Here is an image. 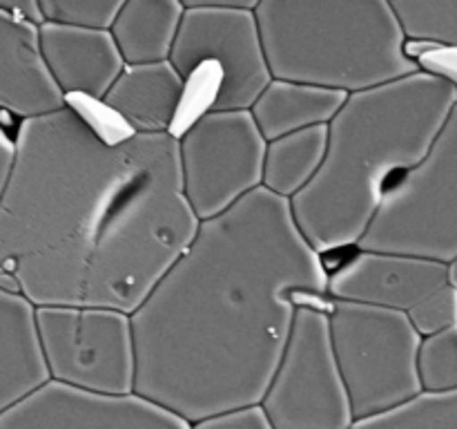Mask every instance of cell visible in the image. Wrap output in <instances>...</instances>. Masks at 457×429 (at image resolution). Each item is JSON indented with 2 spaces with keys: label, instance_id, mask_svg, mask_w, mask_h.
I'll list each match as a JSON object with an SVG mask.
<instances>
[{
  "label": "cell",
  "instance_id": "obj_29",
  "mask_svg": "<svg viewBox=\"0 0 457 429\" xmlns=\"http://www.w3.org/2000/svg\"><path fill=\"white\" fill-rule=\"evenodd\" d=\"M446 284L457 290V257L446 264Z\"/></svg>",
  "mask_w": 457,
  "mask_h": 429
},
{
  "label": "cell",
  "instance_id": "obj_2",
  "mask_svg": "<svg viewBox=\"0 0 457 429\" xmlns=\"http://www.w3.org/2000/svg\"><path fill=\"white\" fill-rule=\"evenodd\" d=\"M328 268L288 199L250 192L199 222L192 244L129 315L134 393L187 425L262 405L302 304L328 307Z\"/></svg>",
  "mask_w": 457,
  "mask_h": 429
},
{
  "label": "cell",
  "instance_id": "obj_11",
  "mask_svg": "<svg viewBox=\"0 0 457 429\" xmlns=\"http://www.w3.org/2000/svg\"><path fill=\"white\" fill-rule=\"evenodd\" d=\"M0 429H190L138 393L110 396L47 380L0 416Z\"/></svg>",
  "mask_w": 457,
  "mask_h": 429
},
{
  "label": "cell",
  "instance_id": "obj_1",
  "mask_svg": "<svg viewBox=\"0 0 457 429\" xmlns=\"http://www.w3.org/2000/svg\"><path fill=\"white\" fill-rule=\"evenodd\" d=\"M196 231L172 132L107 139L71 103L16 128L0 273L34 308L132 315Z\"/></svg>",
  "mask_w": 457,
  "mask_h": 429
},
{
  "label": "cell",
  "instance_id": "obj_6",
  "mask_svg": "<svg viewBox=\"0 0 457 429\" xmlns=\"http://www.w3.org/2000/svg\"><path fill=\"white\" fill-rule=\"evenodd\" d=\"M326 311L353 420L382 414L422 391L418 378L422 335L404 313L342 299H330Z\"/></svg>",
  "mask_w": 457,
  "mask_h": 429
},
{
  "label": "cell",
  "instance_id": "obj_9",
  "mask_svg": "<svg viewBox=\"0 0 457 429\" xmlns=\"http://www.w3.org/2000/svg\"><path fill=\"white\" fill-rule=\"evenodd\" d=\"M36 335L49 380L94 393H134L137 353L129 315L112 308L40 307Z\"/></svg>",
  "mask_w": 457,
  "mask_h": 429
},
{
  "label": "cell",
  "instance_id": "obj_18",
  "mask_svg": "<svg viewBox=\"0 0 457 429\" xmlns=\"http://www.w3.org/2000/svg\"><path fill=\"white\" fill-rule=\"evenodd\" d=\"M181 18V0H123L110 36L125 65L163 63L172 52Z\"/></svg>",
  "mask_w": 457,
  "mask_h": 429
},
{
  "label": "cell",
  "instance_id": "obj_16",
  "mask_svg": "<svg viewBox=\"0 0 457 429\" xmlns=\"http://www.w3.org/2000/svg\"><path fill=\"white\" fill-rule=\"evenodd\" d=\"M49 380L36 335V308L0 290V416Z\"/></svg>",
  "mask_w": 457,
  "mask_h": 429
},
{
  "label": "cell",
  "instance_id": "obj_14",
  "mask_svg": "<svg viewBox=\"0 0 457 429\" xmlns=\"http://www.w3.org/2000/svg\"><path fill=\"white\" fill-rule=\"evenodd\" d=\"M65 105L45 65L38 27L0 9V110L29 121Z\"/></svg>",
  "mask_w": 457,
  "mask_h": 429
},
{
  "label": "cell",
  "instance_id": "obj_21",
  "mask_svg": "<svg viewBox=\"0 0 457 429\" xmlns=\"http://www.w3.org/2000/svg\"><path fill=\"white\" fill-rule=\"evenodd\" d=\"M409 43L457 49V0H391Z\"/></svg>",
  "mask_w": 457,
  "mask_h": 429
},
{
  "label": "cell",
  "instance_id": "obj_17",
  "mask_svg": "<svg viewBox=\"0 0 457 429\" xmlns=\"http://www.w3.org/2000/svg\"><path fill=\"white\" fill-rule=\"evenodd\" d=\"M346 97L335 89L272 79L248 112L262 137L275 141L302 130L328 125L342 110Z\"/></svg>",
  "mask_w": 457,
  "mask_h": 429
},
{
  "label": "cell",
  "instance_id": "obj_10",
  "mask_svg": "<svg viewBox=\"0 0 457 429\" xmlns=\"http://www.w3.org/2000/svg\"><path fill=\"white\" fill-rule=\"evenodd\" d=\"M266 143L250 112L205 110L179 134L181 190L199 222L262 188Z\"/></svg>",
  "mask_w": 457,
  "mask_h": 429
},
{
  "label": "cell",
  "instance_id": "obj_26",
  "mask_svg": "<svg viewBox=\"0 0 457 429\" xmlns=\"http://www.w3.org/2000/svg\"><path fill=\"white\" fill-rule=\"evenodd\" d=\"M0 9H4L12 16L21 18V21L31 22V25H43V13H40L38 0H13V3H0Z\"/></svg>",
  "mask_w": 457,
  "mask_h": 429
},
{
  "label": "cell",
  "instance_id": "obj_19",
  "mask_svg": "<svg viewBox=\"0 0 457 429\" xmlns=\"http://www.w3.org/2000/svg\"><path fill=\"white\" fill-rule=\"evenodd\" d=\"M328 125L302 130L266 143L262 188L281 199H293L303 190L326 156Z\"/></svg>",
  "mask_w": 457,
  "mask_h": 429
},
{
  "label": "cell",
  "instance_id": "obj_28",
  "mask_svg": "<svg viewBox=\"0 0 457 429\" xmlns=\"http://www.w3.org/2000/svg\"><path fill=\"white\" fill-rule=\"evenodd\" d=\"M0 290L9 295H21V284H18L16 277L9 275V273H0Z\"/></svg>",
  "mask_w": 457,
  "mask_h": 429
},
{
  "label": "cell",
  "instance_id": "obj_22",
  "mask_svg": "<svg viewBox=\"0 0 457 429\" xmlns=\"http://www.w3.org/2000/svg\"><path fill=\"white\" fill-rule=\"evenodd\" d=\"M418 378L422 391L457 389V324L422 338L418 351Z\"/></svg>",
  "mask_w": 457,
  "mask_h": 429
},
{
  "label": "cell",
  "instance_id": "obj_20",
  "mask_svg": "<svg viewBox=\"0 0 457 429\" xmlns=\"http://www.w3.org/2000/svg\"><path fill=\"white\" fill-rule=\"evenodd\" d=\"M351 429H457V389L420 391L393 409L353 420Z\"/></svg>",
  "mask_w": 457,
  "mask_h": 429
},
{
  "label": "cell",
  "instance_id": "obj_5",
  "mask_svg": "<svg viewBox=\"0 0 457 429\" xmlns=\"http://www.w3.org/2000/svg\"><path fill=\"white\" fill-rule=\"evenodd\" d=\"M357 250L440 264L457 257V105L424 159L388 183Z\"/></svg>",
  "mask_w": 457,
  "mask_h": 429
},
{
  "label": "cell",
  "instance_id": "obj_4",
  "mask_svg": "<svg viewBox=\"0 0 457 429\" xmlns=\"http://www.w3.org/2000/svg\"><path fill=\"white\" fill-rule=\"evenodd\" d=\"M254 18L275 80L357 94L422 72L391 0H259Z\"/></svg>",
  "mask_w": 457,
  "mask_h": 429
},
{
  "label": "cell",
  "instance_id": "obj_24",
  "mask_svg": "<svg viewBox=\"0 0 457 429\" xmlns=\"http://www.w3.org/2000/svg\"><path fill=\"white\" fill-rule=\"evenodd\" d=\"M409 322L422 338L457 324V290L451 286L437 290L413 315H409Z\"/></svg>",
  "mask_w": 457,
  "mask_h": 429
},
{
  "label": "cell",
  "instance_id": "obj_12",
  "mask_svg": "<svg viewBox=\"0 0 457 429\" xmlns=\"http://www.w3.org/2000/svg\"><path fill=\"white\" fill-rule=\"evenodd\" d=\"M445 286H449L446 264L409 255L357 250L337 271L328 273V299L369 304L406 317Z\"/></svg>",
  "mask_w": 457,
  "mask_h": 429
},
{
  "label": "cell",
  "instance_id": "obj_15",
  "mask_svg": "<svg viewBox=\"0 0 457 429\" xmlns=\"http://www.w3.org/2000/svg\"><path fill=\"white\" fill-rule=\"evenodd\" d=\"M187 83L170 61L125 65L103 98L132 134H170Z\"/></svg>",
  "mask_w": 457,
  "mask_h": 429
},
{
  "label": "cell",
  "instance_id": "obj_27",
  "mask_svg": "<svg viewBox=\"0 0 457 429\" xmlns=\"http://www.w3.org/2000/svg\"><path fill=\"white\" fill-rule=\"evenodd\" d=\"M12 161H13V137H9V132L3 128V123H0V192H3L4 181H7Z\"/></svg>",
  "mask_w": 457,
  "mask_h": 429
},
{
  "label": "cell",
  "instance_id": "obj_23",
  "mask_svg": "<svg viewBox=\"0 0 457 429\" xmlns=\"http://www.w3.org/2000/svg\"><path fill=\"white\" fill-rule=\"evenodd\" d=\"M43 22L76 29L110 31L123 0H38Z\"/></svg>",
  "mask_w": 457,
  "mask_h": 429
},
{
  "label": "cell",
  "instance_id": "obj_3",
  "mask_svg": "<svg viewBox=\"0 0 457 429\" xmlns=\"http://www.w3.org/2000/svg\"><path fill=\"white\" fill-rule=\"evenodd\" d=\"M457 105V85L433 72L348 94L328 123L321 168L290 204L317 255L357 248L395 174L415 168Z\"/></svg>",
  "mask_w": 457,
  "mask_h": 429
},
{
  "label": "cell",
  "instance_id": "obj_8",
  "mask_svg": "<svg viewBox=\"0 0 457 429\" xmlns=\"http://www.w3.org/2000/svg\"><path fill=\"white\" fill-rule=\"evenodd\" d=\"M326 308L297 307L288 342L262 400L272 429H351V402L330 344Z\"/></svg>",
  "mask_w": 457,
  "mask_h": 429
},
{
  "label": "cell",
  "instance_id": "obj_25",
  "mask_svg": "<svg viewBox=\"0 0 457 429\" xmlns=\"http://www.w3.org/2000/svg\"><path fill=\"white\" fill-rule=\"evenodd\" d=\"M190 429H272L263 414L262 405L244 407V409L226 411V414L210 416V418L192 423Z\"/></svg>",
  "mask_w": 457,
  "mask_h": 429
},
{
  "label": "cell",
  "instance_id": "obj_7",
  "mask_svg": "<svg viewBox=\"0 0 457 429\" xmlns=\"http://www.w3.org/2000/svg\"><path fill=\"white\" fill-rule=\"evenodd\" d=\"M259 0H190L170 52V65L190 80L201 67L217 65L219 85L210 112H248L270 85L254 7Z\"/></svg>",
  "mask_w": 457,
  "mask_h": 429
},
{
  "label": "cell",
  "instance_id": "obj_13",
  "mask_svg": "<svg viewBox=\"0 0 457 429\" xmlns=\"http://www.w3.org/2000/svg\"><path fill=\"white\" fill-rule=\"evenodd\" d=\"M38 38L49 76L67 101L83 97L103 103L125 67L110 31L43 22Z\"/></svg>",
  "mask_w": 457,
  "mask_h": 429
}]
</instances>
